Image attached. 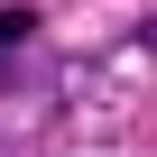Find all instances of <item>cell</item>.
<instances>
[{"label":"cell","instance_id":"1","mask_svg":"<svg viewBox=\"0 0 157 157\" xmlns=\"http://www.w3.org/2000/svg\"><path fill=\"white\" fill-rule=\"evenodd\" d=\"M139 46H148V56H157V19H148V28H139Z\"/></svg>","mask_w":157,"mask_h":157}]
</instances>
